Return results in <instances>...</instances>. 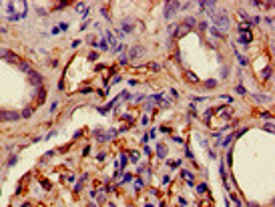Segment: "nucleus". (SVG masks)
<instances>
[{"label":"nucleus","mask_w":275,"mask_h":207,"mask_svg":"<svg viewBox=\"0 0 275 207\" xmlns=\"http://www.w3.org/2000/svg\"><path fill=\"white\" fill-rule=\"evenodd\" d=\"M0 58H6V60H8V62H12V64H18V62H20L16 54H12L10 50H4V48L0 50Z\"/></svg>","instance_id":"6"},{"label":"nucleus","mask_w":275,"mask_h":207,"mask_svg":"<svg viewBox=\"0 0 275 207\" xmlns=\"http://www.w3.org/2000/svg\"><path fill=\"white\" fill-rule=\"evenodd\" d=\"M205 85H207V87H209V89H213V87H215V85H217V81H207Z\"/></svg>","instance_id":"20"},{"label":"nucleus","mask_w":275,"mask_h":207,"mask_svg":"<svg viewBox=\"0 0 275 207\" xmlns=\"http://www.w3.org/2000/svg\"><path fill=\"white\" fill-rule=\"evenodd\" d=\"M99 48H101V50H106V48H109V46H106V40H101V42H99Z\"/></svg>","instance_id":"18"},{"label":"nucleus","mask_w":275,"mask_h":207,"mask_svg":"<svg viewBox=\"0 0 275 207\" xmlns=\"http://www.w3.org/2000/svg\"><path fill=\"white\" fill-rule=\"evenodd\" d=\"M0 121H6V119H4V111H0Z\"/></svg>","instance_id":"27"},{"label":"nucleus","mask_w":275,"mask_h":207,"mask_svg":"<svg viewBox=\"0 0 275 207\" xmlns=\"http://www.w3.org/2000/svg\"><path fill=\"white\" fill-rule=\"evenodd\" d=\"M179 8H181V2H167V6H165V18H171Z\"/></svg>","instance_id":"4"},{"label":"nucleus","mask_w":275,"mask_h":207,"mask_svg":"<svg viewBox=\"0 0 275 207\" xmlns=\"http://www.w3.org/2000/svg\"><path fill=\"white\" fill-rule=\"evenodd\" d=\"M30 115H32V109H30V107H28V109H24V111H22V117H26V119H28Z\"/></svg>","instance_id":"17"},{"label":"nucleus","mask_w":275,"mask_h":207,"mask_svg":"<svg viewBox=\"0 0 275 207\" xmlns=\"http://www.w3.org/2000/svg\"><path fill=\"white\" fill-rule=\"evenodd\" d=\"M28 82H30V85H34V87H40V85H42V77H40V72L30 70V72H28Z\"/></svg>","instance_id":"5"},{"label":"nucleus","mask_w":275,"mask_h":207,"mask_svg":"<svg viewBox=\"0 0 275 207\" xmlns=\"http://www.w3.org/2000/svg\"><path fill=\"white\" fill-rule=\"evenodd\" d=\"M211 20H213V24H215V28H219V30H227L229 28V16H227V12L221 10V12H215L213 16H211Z\"/></svg>","instance_id":"1"},{"label":"nucleus","mask_w":275,"mask_h":207,"mask_svg":"<svg viewBox=\"0 0 275 207\" xmlns=\"http://www.w3.org/2000/svg\"><path fill=\"white\" fill-rule=\"evenodd\" d=\"M189 30H191V26H189V24H187V22L179 24V30H177V36H185V34H187V32H189Z\"/></svg>","instance_id":"9"},{"label":"nucleus","mask_w":275,"mask_h":207,"mask_svg":"<svg viewBox=\"0 0 275 207\" xmlns=\"http://www.w3.org/2000/svg\"><path fill=\"white\" fill-rule=\"evenodd\" d=\"M237 92H241V95H245L247 91H245V87H237Z\"/></svg>","instance_id":"26"},{"label":"nucleus","mask_w":275,"mask_h":207,"mask_svg":"<svg viewBox=\"0 0 275 207\" xmlns=\"http://www.w3.org/2000/svg\"><path fill=\"white\" fill-rule=\"evenodd\" d=\"M239 40L243 44H249L253 40V34L249 32V26H247V24H245V26H239Z\"/></svg>","instance_id":"3"},{"label":"nucleus","mask_w":275,"mask_h":207,"mask_svg":"<svg viewBox=\"0 0 275 207\" xmlns=\"http://www.w3.org/2000/svg\"><path fill=\"white\" fill-rule=\"evenodd\" d=\"M215 2L213 0H207V2H199V10L203 12V14H209V16H213L215 14Z\"/></svg>","instance_id":"2"},{"label":"nucleus","mask_w":275,"mask_h":207,"mask_svg":"<svg viewBox=\"0 0 275 207\" xmlns=\"http://www.w3.org/2000/svg\"><path fill=\"white\" fill-rule=\"evenodd\" d=\"M185 77H187V81H189V82H197V81H199V79H197V74H193V72H189V70L185 72Z\"/></svg>","instance_id":"11"},{"label":"nucleus","mask_w":275,"mask_h":207,"mask_svg":"<svg viewBox=\"0 0 275 207\" xmlns=\"http://www.w3.org/2000/svg\"><path fill=\"white\" fill-rule=\"evenodd\" d=\"M237 57H239V60H241V64H247V58L243 57V54H239V52H237Z\"/></svg>","instance_id":"19"},{"label":"nucleus","mask_w":275,"mask_h":207,"mask_svg":"<svg viewBox=\"0 0 275 207\" xmlns=\"http://www.w3.org/2000/svg\"><path fill=\"white\" fill-rule=\"evenodd\" d=\"M239 18H241V20H245V22H247V20H249V14H247L245 10H239Z\"/></svg>","instance_id":"16"},{"label":"nucleus","mask_w":275,"mask_h":207,"mask_svg":"<svg viewBox=\"0 0 275 207\" xmlns=\"http://www.w3.org/2000/svg\"><path fill=\"white\" fill-rule=\"evenodd\" d=\"M126 62H129V57L123 54V57H121V64H126Z\"/></svg>","instance_id":"21"},{"label":"nucleus","mask_w":275,"mask_h":207,"mask_svg":"<svg viewBox=\"0 0 275 207\" xmlns=\"http://www.w3.org/2000/svg\"><path fill=\"white\" fill-rule=\"evenodd\" d=\"M16 67H18V69L22 70V72H26V74H28V72H30V64H28V62H22V60H20V62H18V64H16Z\"/></svg>","instance_id":"10"},{"label":"nucleus","mask_w":275,"mask_h":207,"mask_svg":"<svg viewBox=\"0 0 275 207\" xmlns=\"http://www.w3.org/2000/svg\"><path fill=\"white\" fill-rule=\"evenodd\" d=\"M58 28H60V30H69V24H66V22H62L60 26H58Z\"/></svg>","instance_id":"24"},{"label":"nucleus","mask_w":275,"mask_h":207,"mask_svg":"<svg viewBox=\"0 0 275 207\" xmlns=\"http://www.w3.org/2000/svg\"><path fill=\"white\" fill-rule=\"evenodd\" d=\"M269 77H271V67H267V69L261 72V79H269Z\"/></svg>","instance_id":"14"},{"label":"nucleus","mask_w":275,"mask_h":207,"mask_svg":"<svg viewBox=\"0 0 275 207\" xmlns=\"http://www.w3.org/2000/svg\"><path fill=\"white\" fill-rule=\"evenodd\" d=\"M157 153H159V157H161V159H165V155H167V149H165L163 145H159V147H157Z\"/></svg>","instance_id":"13"},{"label":"nucleus","mask_w":275,"mask_h":207,"mask_svg":"<svg viewBox=\"0 0 275 207\" xmlns=\"http://www.w3.org/2000/svg\"><path fill=\"white\" fill-rule=\"evenodd\" d=\"M143 52H145V50H143L141 46H131V48L126 50V57L129 58H137V57H141Z\"/></svg>","instance_id":"7"},{"label":"nucleus","mask_w":275,"mask_h":207,"mask_svg":"<svg viewBox=\"0 0 275 207\" xmlns=\"http://www.w3.org/2000/svg\"><path fill=\"white\" fill-rule=\"evenodd\" d=\"M231 139H233V137H227V139H225V141H223V143H221V145H223V147H227V145H229V143H231Z\"/></svg>","instance_id":"23"},{"label":"nucleus","mask_w":275,"mask_h":207,"mask_svg":"<svg viewBox=\"0 0 275 207\" xmlns=\"http://www.w3.org/2000/svg\"><path fill=\"white\" fill-rule=\"evenodd\" d=\"M4 119H6V121H18V119H20V113H16V111H4Z\"/></svg>","instance_id":"8"},{"label":"nucleus","mask_w":275,"mask_h":207,"mask_svg":"<svg viewBox=\"0 0 275 207\" xmlns=\"http://www.w3.org/2000/svg\"><path fill=\"white\" fill-rule=\"evenodd\" d=\"M123 28H125V32H131V30H133V22H129V20H125V24H123Z\"/></svg>","instance_id":"15"},{"label":"nucleus","mask_w":275,"mask_h":207,"mask_svg":"<svg viewBox=\"0 0 275 207\" xmlns=\"http://www.w3.org/2000/svg\"><path fill=\"white\" fill-rule=\"evenodd\" d=\"M211 34H215V36H219V38H225V34L219 30V28H215V26H211Z\"/></svg>","instance_id":"12"},{"label":"nucleus","mask_w":275,"mask_h":207,"mask_svg":"<svg viewBox=\"0 0 275 207\" xmlns=\"http://www.w3.org/2000/svg\"><path fill=\"white\" fill-rule=\"evenodd\" d=\"M76 10H86V6H84L82 2H79V4H76Z\"/></svg>","instance_id":"22"},{"label":"nucleus","mask_w":275,"mask_h":207,"mask_svg":"<svg viewBox=\"0 0 275 207\" xmlns=\"http://www.w3.org/2000/svg\"><path fill=\"white\" fill-rule=\"evenodd\" d=\"M249 207H257V205H255V203H249Z\"/></svg>","instance_id":"28"},{"label":"nucleus","mask_w":275,"mask_h":207,"mask_svg":"<svg viewBox=\"0 0 275 207\" xmlns=\"http://www.w3.org/2000/svg\"><path fill=\"white\" fill-rule=\"evenodd\" d=\"M131 157H133V161H137V159H139V153H137V151H133V153H131Z\"/></svg>","instance_id":"25"}]
</instances>
